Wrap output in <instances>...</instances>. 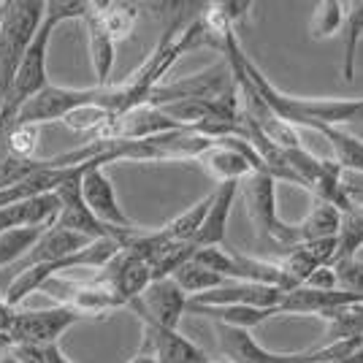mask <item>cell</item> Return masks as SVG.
Wrapping results in <instances>:
<instances>
[{"instance_id": "cell-14", "label": "cell", "mask_w": 363, "mask_h": 363, "mask_svg": "<svg viewBox=\"0 0 363 363\" xmlns=\"http://www.w3.org/2000/svg\"><path fill=\"white\" fill-rule=\"evenodd\" d=\"M242 190V182H223L217 184V190L212 193V209L203 220V228L198 230L196 247H223L228 233V220H230V209L233 201Z\"/></svg>"}, {"instance_id": "cell-1", "label": "cell", "mask_w": 363, "mask_h": 363, "mask_svg": "<svg viewBox=\"0 0 363 363\" xmlns=\"http://www.w3.org/2000/svg\"><path fill=\"white\" fill-rule=\"evenodd\" d=\"M46 16V3L41 0H9L6 3V14H3V74H0V92L6 98V92L11 90L14 76L19 62L25 57V52L30 49L35 33L41 30Z\"/></svg>"}, {"instance_id": "cell-20", "label": "cell", "mask_w": 363, "mask_h": 363, "mask_svg": "<svg viewBox=\"0 0 363 363\" xmlns=\"http://www.w3.org/2000/svg\"><path fill=\"white\" fill-rule=\"evenodd\" d=\"M298 239L301 242H320V239H336L342 228V212L331 203H320L309 209V214L298 223Z\"/></svg>"}, {"instance_id": "cell-13", "label": "cell", "mask_w": 363, "mask_h": 363, "mask_svg": "<svg viewBox=\"0 0 363 363\" xmlns=\"http://www.w3.org/2000/svg\"><path fill=\"white\" fill-rule=\"evenodd\" d=\"M60 209L57 193L0 206V233L16 230V228H52L60 217Z\"/></svg>"}, {"instance_id": "cell-33", "label": "cell", "mask_w": 363, "mask_h": 363, "mask_svg": "<svg viewBox=\"0 0 363 363\" xmlns=\"http://www.w3.org/2000/svg\"><path fill=\"white\" fill-rule=\"evenodd\" d=\"M0 117H3V92H0Z\"/></svg>"}, {"instance_id": "cell-5", "label": "cell", "mask_w": 363, "mask_h": 363, "mask_svg": "<svg viewBox=\"0 0 363 363\" xmlns=\"http://www.w3.org/2000/svg\"><path fill=\"white\" fill-rule=\"evenodd\" d=\"M182 128H187V125L168 117L163 108L136 106L122 111V114H114V120L108 122L104 130H98L92 141H144V138L174 133Z\"/></svg>"}, {"instance_id": "cell-17", "label": "cell", "mask_w": 363, "mask_h": 363, "mask_svg": "<svg viewBox=\"0 0 363 363\" xmlns=\"http://www.w3.org/2000/svg\"><path fill=\"white\" fill-rule=\"evenodd\" d=\"M312 130H318L320 136L331 144L333 157H336V163H339L342 171L350 168V171H361L363 174V138L352 136L345 128L323 125V122H315Z\"/></svg>"}, {"instance_id": "cell-10", "label": "cell", "mask_w": 363, "mask_h": 363, "mask_svg": "<svg viewBox=\"0 0 363 363\" xmlns=\"http://www.w3.org/2000/svg\"><path fill=\"white\" fill-rule=\"evenodd\" d=\"M285 290L255 282H225L223 288L193 296V306H257V309H279Z\"/></svg>"}, {"instance_id": "cell-21", "label": "cell", "mask_w": 363, "mask_h": 363, "mask_svg": "<svg viewBox=\"0 0 363 363\" xmlns=\"http://www.w3.org/2000/svg\"><path fill=\"white\" fill-rule=\"evenodd\" d=\"M363 250V203H355L350 212L342 214V228L336 236V255L333 263H345V260H355L358 252Z\"/></svg>"}, {"instance_id": "cell-32", "label": "cell", "mask_w": 363, "mask_h": 363, "mask_svg": "<svg viewBox=\"0 0 363 363\" xmlns=\"http://www.w3.org/2000/svg\"><path fill=\"white\" fill-rule=\"evenodd\" d=\"M128 363H157V361H155L152 355H144V352H136V355H133V358H130V361H128Z\"/></svg>"}, {"instance_id": "cell-28", "label": "cell", "mask_w": 363, "mask_h": 363, "mask_svg": "<svg viewBox=\"0 0 363 363\" xmlns=\"http://www.w3.org/2000/svg\"><path fill=\"white\" fill-rule=\"evenodd\" d=\"M114 120V111L108 106H101V104H84V106L74 108L62 125L68 128V130H74V133H98V130H104L108 122Z\"/></svg>"}, {"instance_id": "cell-15", "label": "cell", "mask_w": 363, "mask_h": 363, "mask_svg": "<svg viewBox=\"0 0 363 363\" xmlns=\"http://www.w3.org/2000/svg\"><path fill=\"white\" fill-rule=\"evenodd\" d=\"M87 28V46H90V62L95 71V87H108V79L117 62V41L106 33L101 25V19L95 16V6H92L90 16L84 19Z\"/></svg>"}, {"instance_id": "cell-31", "label": "cell", "mask_w": 363, "mask_h": 363, "mask_svg": "<svg viewBox=\"0 0 363 363\" xmlns=\"http://www.w3.org/2000/svg\"><path fill=\"white\" fill-rule=\"evenodd\" d=\"M331 363H363V345L361 347H355L350 355H345V358H339V361H331Z\"/></svg>"}, {"instance_id": "cell-3", "label": "cell", "mask_w": 363, "mask_h": 363, "mask_svg": "<svg viewBox=\"0 0 363 363\" xmlns=\"http://www.w3.org/2000/svg\"><path fill=\"white\" fill-rule=\"evenodd\" d=\"M41 290L49 298H55L57 306L76 309L84 318H98V315H108L120 306H128L120 298V293L114 290V285L104 277L90 279V282H74V279H65V277H52Z\"/></svg>"}, {"instance_id": "cell-23", "label": "cell", "mask_w": 363, "mask_h": 363, "mask_svg": "<svg viewBox=\"0 0 363 363\" xmlns=\"http://www.w3.org/2000/svg\"><path fill=\"white\" fill-rule=\"evenodd\" d=\"M361 38H363V0H355V3H347V19H345V60H342V79H345L347 84L355 79Z\"/></svg>"}, {"instance_id": "cell-35", "label": "cell", "mask_w": 363, "mask_h": 363, "mask_svg": "<svg viewBox=\"0 0 363 363\" xmlns=\"http://www.w3.org/2000/svg\"><path fill=\"white\" fill-rule=\"evenodd\" d=\"M0 303H3V293H0Z\"/></svg>"}, {"instance_id": "cell-2", "label": "cell", "mask_w": 363, "mask_h": 363, "mask_svg": "<svg viewBox=\"0 0 363 363\" xmlns=\"http://www.w3.org/2000/svg\"><path fill=\"white\" fill-rule=\"evenodd\" d=\"M242 196L244 206H247V217L252 220V228L263 242L282 247V252L301 244L298 228L279 220V214H277V179L269 171H255L252 177H247L242 182Z\"/></svg>"}, {"instance_id": "cell-24", "label": "cell", "mask_w": 363, "mask_h": 363, "mask_svg": "<svg viewBox=\"0 0 363 363\" xmlns=\"http://www.w3.org/2000/svg\"><path fill=\"white\" fill-rule=\"evenodd\" d=\"M345 19H347V3H342V0H323L312 11L309 35L315 41L331 38L333 33H339L345 28Z\"/></svg>"}, {"instance_id": "cell-34", "label": "cell", "mask_w": 363, "mask_h": 363, "mask_svg": "<svg viewBox=\"0 0 363 363\" xmlns=\"http://www.w3.org/2000/svg\"><path fill=\"white\" fill-rule=\"evenodd\" d=\"M209 363H225V361H209Z\"/></svg>"}, {"instance_id": "cell-27", "label": "cell", "mask_w": 363, "mask_h": 363, "mask_svg": "<svg viewBox=\"0 0 363 363\" xmlns=\"http://www.w3.org/2000/svg\"><path fill=\"white\" fill-rule=\"evenodd\" d=\"M41 138L38 125H11V130L0 138V155H9L16 160H35V150Z\"/></svg>"}, {"instance_id": "cell-19", "label": "cell", "mask_w": 363, "mask_h": 363, "mask_svg": "<svg viewBox=\"0 0 363 363\" xmlns=\"http://www.w3.org/2000/svg\"><path fill=\"white\" fill-rule=\"evenodd\" d=\"M95 16L101 19V25L106 28L108 35L120 44L125 38H130V33L136 30L141 9H138L136 3H114V0H106V3H95Z\"/></svg>"}, {"instance_id": "cell-11", "label": "cell", "mask_w": 363, "mask_h": 363, "mask_svg": "<svg viewBox=\"0 0 363 363\" xmlns=\"http://www.w3.org/2000/svg\"><path fill=\"white\" fill-rule=\"evenodd\" d=\"M104 272H106L104 279H108V282L114 285V290L120 293V298L128 303V306H133V303L144 296V290L155 282L150 263L136 257L133 252H128V250H122L120 255L114 257Z\"/></svg>"}, {"instance_id": "cell-6", "label": "cell", "mask_w": 363, "mask_h": 363, "mask_svg": "<svg viewBox=\"0 0 363 363\" xmlns=\"http://www.w3.org/2000/svg\"><path fill=\"white\" fill-rule=\"evenodd\" d=\"M90 166L82 177V193H84V203L90 206V212L108 228L117 230H136V225L130 223V217L122 212L114 184L104 171V160L101 157H90Z\"/></svg>"}, {"instance_id": "cell-9", "label": "cell", "mask_w": 363, "mask_h": 363, "mask_svg": "<svg viewBox=\"0 0 363 363\" xmlns=\"http://www.w3.org/2000/svg\"><path fill=\"white\" fill-rule=\"evenodd\" d=\"M333 255H336V239H320V242H301L296 247H290L288 252H282L279 266L285 274V293L296 288H303L306 279L312 274L331 266Z\"/></svg>"}, {"instance_id": "cell-4", "label": "cell", "mask_w": 363, "mask_h": 363, "mask_svg": "<svg viewBox=\"0 0 363 363\" xmlns=\"http://www.w3.org/2000/svg\"><path fill=\"white\" fill-rule=\"evenodd\" d=\"M87 320L82 312L68 309V306H52V309H35V312H16L9 342L14 345H28V347H46V345H57L62 333L71 325Z\"/></svg>"}, {"instance_id": "cell-8", "label": "cell", "mask_w": 363, "mask_h": 363, "mask_svg": "<svg viewBox=\"0 0 363 363\" xmlns=\"http://www.w3.org/2000/svg\"><path fill=\"white\" fill-rule=\"evenodd\" d=\"M144 345L138 352L152 355L157 363H209V355L174 328H163L155 320L141 318Z\"/></svg>"}, {"instance_id": "cell-25", "label": "cell", "mask_w": 363, "mask_h": 363, "mask_svg": "<svg viewBox=\"0 0 363 363\" xmlns=\"http://www.w3.org/2000/svg\"><path fill=\"white\" fill-rule=\"evenodd\" d=\"M323 320H328L323 342H336V339H361L363 342V303L325 312Z\"/></svg>"}, {"instance_id": "cell-22", "label": "cell", "mask_w": 363, "mask_h": 363, "mask_svg": "<svg viewBox=\"0 0 363 363\" xmlns=\"http://www.w3.org/2000/svg\"><path fill=\"white\" fill-rule=\"evenodd\" d=\"M49 228H16L0 233V269H11L30 252Z\"/></svg>"}, {"instance_id": "cell-29", "label": "cell", "mask_w": 363, "mask_h": 363, "mask_svg": "<svg viewBox=\"0 0 363 363\" xmlns=\"http://www.w3.org/2000/svg\"><path fill=\"white\" fill-rule=\"evenodd\" d=\"M303 288H312V290H336L339 288V277H336V269L333 266H323L318 272L312 274L306 279Z\"/></svg>"}, {"instance_id": "cell-30", "label": "cell", "mask_w": 363, "mask_h": 363, "mask_svg": "<svg viewBox=\"0 0 363 363\" xmlns=\"http://www.w3.org/2000/svg\"><path fill=\"white\" fill-rule=\"evenodd\" d=\"M220 9H223V14L228 16V22L236 28L244 16L252 11V3H230V0H228V3H220Z\"/></svg>"}, {"instance_id": "cell-7", "label": "cell", "mask_w": 363, "mask_h": 363, "mask_svg": "<svg viewBox=\"0 0 363 363\" xmlns=\"http://www.w3.org/2000/svg\"><path fill=\"white\" fill-rule=\"evenodd\" d=\"M187 303H190V296L174 282V277H168V279H155L144 290V296L133 303V309L138 312V318L155 320L163 328L179 331L182 318L187 315Z\"/></svg>"}, {"instance_id": "cell-16", "label": "cell", "mask_w": 363, "mask_h": 363, "mask_svg": "<svg viewBox=\"0 0 363 363\" xmlns=\"http://www.w3.org/2000/svg\"><path fill=\"white\" fill-rule=\"evenodd\" d=\"M187 315H201L209 318L212 323H223L230 328L252 331L263 325L266 320L277 318V309H257V306H193L187 303Z\"/></svg>"}, {"instance_id": "cell-18", "label": "cell", "mask_w": 363, "mask_h": 363, "mask_svg": "<svg viewBox=\"0 0 363 363\" xmlns=\"http://www.w3.org/2000/svg\"><path fill=\"white\" fill-rule=\"evenodd\" d=\"M209 209H212V193L206 198H201L198 203H193L187 212L177 214L171 223H166V225L157 228V230H160V236L168 244H196L198 230L203 228V220H206Z\"/></svg>"}, {"instance_id": "cell-26", "label": "cell", "mask_w": 363, "mask_h": 363, "mask_svg": "<svg viewBox=\"0 0 363 363\" xmlns=\"http://www.w3.org/2000/svg\"><path fill=\"white\" fill-rule=\"evenodd\" d=\"M174 282H177V285H179L190 298H193V296H201V293H209V290L223 288V285L230 282V279L209 272V269H203V266L196 263V260H187L179 272L174 274Z\"/></svg>"}, {"instance_id": "cell-12", "label": "cell", "mask_w": 363, "mask_h": 363, "mask_svg": "<svg viewBox=\"0 0 363 363\" xmlns=\"http://www.w3.org/2000/svg\"><path fill=\"white\" fill-rule=\"evenodd\" d=\"M90 242L92 239H87V236H79V233H71V230H65V228H60V225H52L44 236L35 242V247H33L30 252L22 257L16 266H11V272H14V277H16V274H22V272H30L35 266L62 260V257L84 250Z\"/></svg>"}]
</instances>
